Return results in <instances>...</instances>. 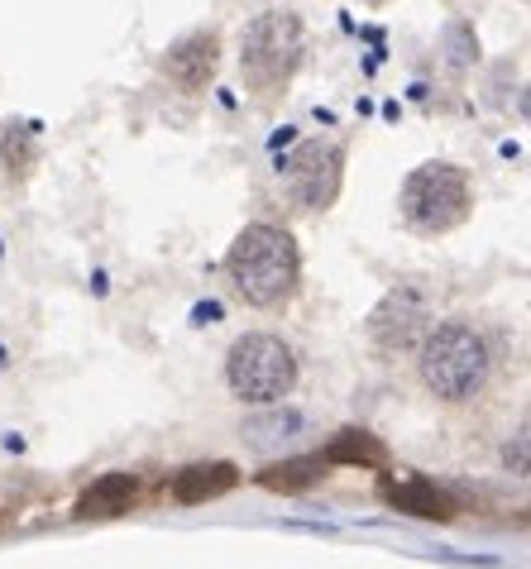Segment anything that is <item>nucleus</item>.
<instances>
[{
    "label": "nucleus",
    "instance_id": "1",
    "mask_svg": "<svg viewBox=\"0 0 531 569\" xmlns=\"http://www.w3.org/2000/svg\"><path fill=\"white\" fill-rule=\"evenodd\" d=\"M226 278L249 307H283L297 292V278H302V249L283 226L254 220L230 244Z\"/></svg>",
    "mask_w": 531,
    "mask_h": 569
},
{
    "label": "nucleus",
    "instance_id": "2",
    "mask_svg": "<svg viewBox=\"0 0 531 569\" xmlns=\"http://www.w3.org/2000/svg\"><path fill=\"white\" fill-rule=\"evenodd\" d=\"M417 369H421V383L441 402H470L489 388L493 355H489V340L474 326L445 321V326H431L417 340Z\"/></svg>",
    "mask_w": 531,
    "mask_h": 569
},
{
    "label": "nucleus",
    "instance_id": "3",
    "mask_svg": "<svg viewBox=\"0 0 531 569\" xmlns=\"http://www.w3.org/2000/svg\"><path fill=\"white\" fill-rule=\"evenodd\" d=\"M302 53H307V29L297 14H288V10L254 14L240 39V72H244L249 91H259V97L283 91L292 82V72L302 68Z\"/></svg>",
    "mask_w": 531,
    "mask_h": 569
},
{
    "label": "nucleus",
    "instance_id": "4",
    "mask_svg": "<svg viewBox=\"0 0 531 569\" xmlns=\"http://www.w3.org/2000/svg\"><path fill=\"white\" fill-rule=\"evenodd\" d=\"M402 220L417 234H445L470 220L474 211V187L460 168L450 163H421L408 182H402Z\"/></svg>",
    "mask_w": 531,
    "mask_h": 569
},
{
    "label": "nucleus",
    "instance_id": "5",
    "mask_svg": "<svg viewBox=\"0 0 531 569\" xmlns=\"http://www.w3.org/2000/svg\"><path fill=\"white\" fill-rule=\"evenodd\" d=\"M226 383L240 402H254V407L283 402L297 388V355L288 350V340L269 336V330L240 336L226 359Z\"/></svg>",
    "mask_w": 531,
    "mask_h": 569
},
{
    "label": "nucleus",
    "instance_id": "6",
    "mask_svg": "<svg viewBox=\"0 0 531 569\" xmlns=\"http://www.w3.org/2000/svg\"><path fill=\"white\" fill-rule=\"evenodd\" d=\"M278 172H283V187L292 192L297 207L325 211L340 197V178H345V149L325 144V139H307V144H297L283 163H278Z\"/></svg>",
    "mask_w": 531,
    "mask_h": 569
},
{
    "label": "nucleus",
    "instance_id": "7",
    "mask_svg": "<svg viewBox=\"0 0 531 569\" xmlns=\"http://www.w3.org/2000/svg\"><path fill=\"white\" fill-rule=\"evenodd\" d=\"M427 330H431V311L421 302V292H412V288L388 292L369 316V336H373V345H383V350H412Z\"/></svg>",
    "mask_w": 531,
    "mask_h": 569
},
{
    "label": "nucleus",
    "instance_id": "8",
    "mask_svg": "<svg viewBox=\"0 0 531 569\" xmlns=\"http://www.w3.org/2000/svg\"><path fill=\"white\" fill-rule=\"evenodd\" d=\"M216 62H221V39H216V29H197V34H187L168 49L163 72L173 77L182 91H201V87H211Z\"/></svg>",
    "mask_w": 531,
    "mask_h": 569
},
{
    "label": "nucleus",
    "instance_id": "9",
    "mask_svg": "<svg viewBox=\"0 0 531 569\" xmlns=\"http://www.w3.org/2000/svg\"><path fill=\"white\" fill-rule=\"evenodd\" d=\"M383 498L393 502V508L412 512V517H431V521H450V517H455V498H450L445 488H435L431 479H421V473L388 479L383 483Z\"/></svg>",
    "mask_w": 531,
    "mask_h": 569
},
{
    "label": "nucleus",
    "instance_id": "10",
    "mask_svg": "<svg viewBox=\"0 0 531 569\" xmlns=\"http://www.w3.org/2000/svg\"><path fill=\"white\" fill-rule=\"evenodd\" d=\"M240 483V469L236 465H226V460H211V465H187L173 483H168V493H173V502H211V498H221L230 493V488Z\"/></svg>",
    "mask_w": 531,
    "mask_h": 569
},
{
    "label": "nucleus",
    "instance_id": "11",
    "mask_svg": "<svg viewBox=\"0 0 531 569\" xmlns=\"http://www.w3.org/2000/svg\"><path fill=\"white\" fill-rule=\"evenodd\" d=\"M244 446H254V450H278V446H288V440H297L307 431V417L302 412H292V407L283 402H269L263 412H254L244 426Z\"/></svg>",
    "mask_w": 531,
    "mask_h": 569
},
{
    "label": "nucleus",
    "instance_id": "12",
    "mask_svg": "<svg viewBox=\"0 0 531 569\" xmlns=\"http://www.w3.org/2000/svg\"><path fill=\"white\" fill-rule=\"evenodd\" d=\"M139 502V483L130 473H101L97 483L77 498V517H120Z\"/></svg>",
    "mask_w": 531,
    "mask_h": 569
},
{
    "label": "nucleus",
    "instance_id": "13",
    "mask_svg": "<svg viewBox=\"0 0 531 569\" xmlns=\"http://www.w3.org/2000/svg\"><path fill=\"white\" fill-rule=\"evenodd\" d=\"M321 479H325V460H321V455L283 460V465H273V469H263V473H259V483L269 488V493H302V488L321 483Z\"/></svg>",
    "mask_w": 531,
    "mask_h": 569
},
{
    "label": "nucleus",
    "instance_id": "14",
    "mask_svg": "<svg viewBox=\"0 0 531 569\" xmlns=\"http://www.w3.org/2000/svg\"><path fill=\"white\" fill-rule=\"evenodd\" d=\"M321 460L325 465H369V469H379L388 460V450H383V440H373L369 431H340L331 446H325Z\"/></svg>",
    "mask_w": 531,
    "mask_h": 569
},
{
    "label": "nucleus",
    "instance_id": "15",
    "mask_svg": "<svg viewBox=\"0 0 531 569\" xmlns=\"http://www.w3.org/2000/svg\"><path fill=\"white\" fill-rule=\"evenodd\" d=\"M503 465L512 469V473H527V431H518V440L503 450Z\"/></svg>",
    "mask_w": 531,
    "mask_h": 569
},
{
    "label": "nucleus",
    "instance_id": "16",
    "mask_svg": "<svg viewBox=\"0 0 531 569\" xmlns=\"http://www.w3.org/2000/svg\"><path fill=\"white\" fill-rule=\"evenodd\" d=\"M369 6H383V0H369Z\"/></svg>",
    "mask_w": 531,
    "mask_h": 569
}]
</instances>
